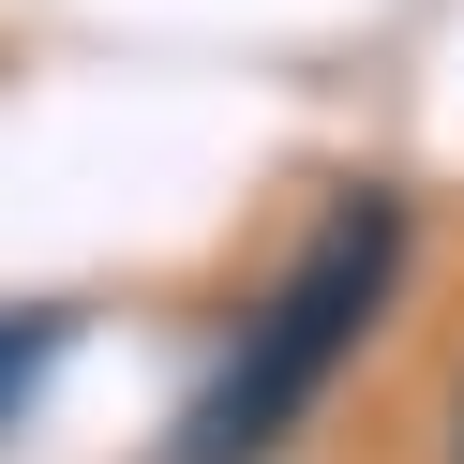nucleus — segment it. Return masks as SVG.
I'll return each mask as SVG.
<instances>
[{
  "instance_id": "nucleus-1",
  "label": "nucleus",
  "mask_w": 464,
  "mask_h": 464,
  "mask_svg": "<svg viewBox=\"0 0 464 464\" xmlns=\"http://www.w3.org/2000/svg\"><path fill=\"white\" fill-rule=\"evenodd\" d=\"M390 285H404V195L360 180V195H330V225H314L300 255H285V285L240 314V344L195 374L165 464H285V450H300V420L330 404V374L374 344Z\"/></svg>"
},
{
  "instance_id": "nucleus-2",
  "label": "nucleus",
  "mask_w": 464,
  "mask_h": 464,
  "mask_svg": "<svg viewBox=\"0 0 464 464\" xmlns=\"http://www.w3.org/2000/svg\"><path fill=\"white\" fill-rule=\"evenodd\" d=\"M45 374H61V314H45V300H15V314H0V434L45 404Z\"/></svg>"
},
{
  "instance_id": "nucleus-3",
  "label": "nucleus",
  "mask_w": 464,
  "mask_h": 464,
  "mask_svg": "<svg viewBox=\"0 0 464 464\" xmlns=\"http://www.w3.org/2000/svg\"><path fill=\"white\" fill-rule=\"evenodd\" d=\"M450 464H464V404H450Z\"/></svg>"
}]
</instances>
